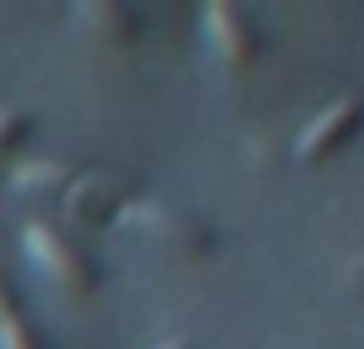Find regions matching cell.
Masks as SVG:
<instances>
[{
    "label": "cell",
    "mask_w": 364,
    "mask_h": 349,
    "mask_svg": "<svg viewBox=\"0 0 364 349\" xmlns=\"http://www.w3.org/2000/svg\"><path fill=\"white\" fill-rule=\"evenodd\" d=\"M21 240H26V254H31V264H36L41 274H50L55 284H65V289H75V294H90V289H95V264H90V254H85L75 240H65L50 220H31Z\"/></svg>",
    "instance_id": "6da1fadb"
},
{
    "label": "cell",
    "mask_w": 364,
    "mask_h": 349,
    "mask_svg": "<svg viewBox=\"0 0 364 349\" xmlns=\"http://www.w3.org/2000/svg\"><path fill=\"white\" fill-rule=\"evenodd\" d=\"M31 135V115L26 110H0V155H11L16 145H26Z\"/></svg>",
    "instance_id": "8992f818"
},
{
    "label": "cell",
    "mask_w": 364,
    "mask_h": 349,
    "mask_svg": "<svg viewBox=\"0 0 364 349\" xmlns=\"http://www.w3.org/2000/svg\"><path fill=\"white\" fill-rule=\"evenodd\" d=\"M359 125H364V100H334V105H324V110L304 125L294 155H299V160H324V155L339 150L349 135H359Z\"/></svg>",
    "instance_id": "3957f363"
},
{
    "label": "cell",
    "mask_w": 364,
    "mask_h": 349,
    "mask_svg": "<svg viewBox=\"0 0 364 349\" xmlns=\"http://www.w3.org/2000/svg\"><path fill=\"white\" fill-rule=\"evenodd\" d=\"M0 349H41V339H36V329L26 324L21 304L11 299L6 279H0Z\"/></svg>",
    "instance_id": "5b68a950"
},
{
    "label": "cell",
    "mask_w": 364,
    "mask_h": 349,
    "mask_svg": "<svg viewBox=\"0 0 364 349\" xmlns=\"http://www.w3.org/2000/svg\"><path fill=\"white\" fill-rule=\"evenodd\" d=\"M200 31H205V45H210L220 60H230V65H250L255 50H259L250 16L235 11V6H225V0H210V6L200 11Z\"/></svg>",
    "instance_id": "7a4b0ae2"
},
{
    "label": "cell",
    "mask_w": 364,
    "mask_h": 349,
    "mask_svg": "<svg viewBox=\"0 0 364 349\" xmlns=\"http://www.w3.org/2000/svg\"><path fill=\"white\" fill-rule=\"evenodd\" d=\"M75 21L90 26L100 41H130L135 36V16L110 6V0H90V6H75Z\"/></svg>",
    "instance_id": "277c9868"
},
{
    "label": "cell",
    "mask_w": 364,
    "mask_h": 349,
    "mask_svg": "<svg viewBox=\"0 0 364 349\" xmlns=\"http://www.w3.org/2000/svg\"><path fill=\"white\" fill-rule=\"evenodd\" d=\"M160 349H195L190 339H170V344H160Z\"/></svg>",
    "instance_id": "52a82bcc"
}]
</instances>
